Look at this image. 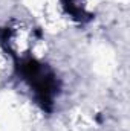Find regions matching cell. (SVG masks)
<instances>
[{
    "instance_id": "6da1fadb",
    "label": "cell",
    "mask_w": 130,
    "mask_h": 131,
    "mask_svg": "<svg viewBox=\"0 0 130 131\" xmlns=\"http://www.w3.org/2000/svg\"><path fill=\"white\" fill-rule=\"evenodd\" d=\"M6 43L14 53L25 55L34 46L32 29L23 21L14 23L6 32Z\"/></svg>"
}]
</instances>
